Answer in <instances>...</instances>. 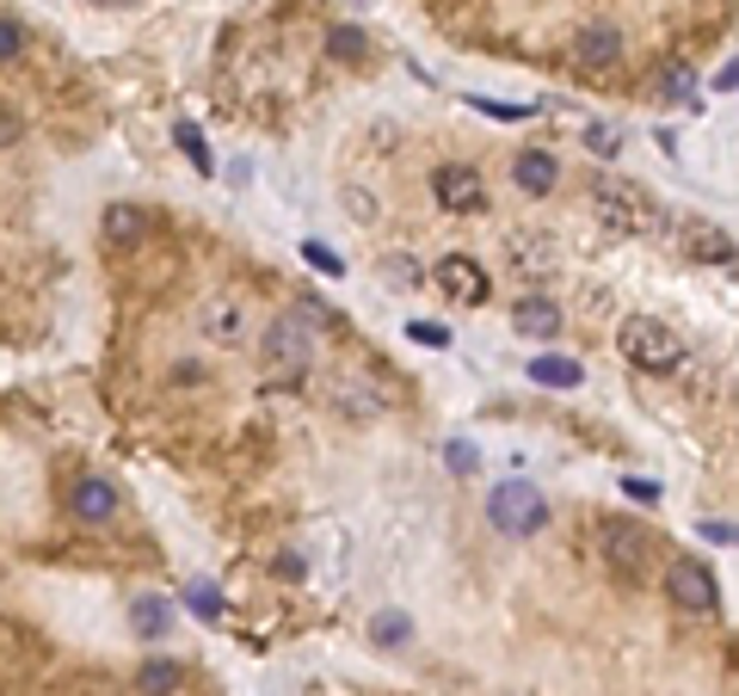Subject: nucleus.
I'll return each mask as SVG.
<instances>
[{
	"instance_id": "obj_20",
	"label": "nucleus",
	"mask_w": 739,
	"mask_h": 696,
	"mask_svg": "<svg viewBox=\"0 0 739 696\" xmlns=\"http://www.w3.org/2000/svg\"><path fill=\"white\" fill-rule=\"evenodd\" d=\"M173 136H179V148H185V155H191V167H198V173H216V161H210V148H204V130H198V123H173Z\"/></svg>"
},
{
	"instance_id": "obj_13",
	"label": "nucleus",
	"mask_w": 739,
	"mask_h": 696,
	"mask_svg": "<svg viewBox=\"0 0 739 696\" xmlns=\"http://www.w3.org/2000/svg\"><path fill=\"white\" fill-rule=\"evenodd\" d=\"M512 327H518L524 339H549V334H561V308L542 302V296H530V302L512 308Z\"/></svg>"
},
{
	"instance_id": "obj_2",
	"label": "nucleus",
	"mask_w": 739,
	"mask_h": 696,
	"mask_svg": "<svg viewBox=\"0 0 739 696\" xmlns=\"http://www.w3.org/2000/svg\"><path fill=\"white\" fill-rule=\"evenodd\" d=\"M487 518H493V530H505V536H536L542 524H549V499L530 481H500L487 494Z\"/></svg>"
},
{
	"instance_id": "obj_33",
	"label": "nucleus",
	"mask_w": 739,
	"mask_h": 696,
	"mask_svg": "<svg viewBox=\"0 0 739 696\" xmlns=\"http://www.w3.org/2000/svg\"><path fill=\"white\" fill-rule=\"evenodd\" d=\"M733 87H739V56L721 68V74H715V93H733Z\"/></svg>"
},
{
	"instance_id": "obj_1",
	"label": "nucleus",
	"mask_w": 739,
	"mask_h": 696,
	"mask_svg": "<svg viewBox=\"0 0 739 696\" xmlns=\"http://www.w3.org/2000/svg\"><path fill=\"white\" fill-rule=\"evenodd\" d=\"M315 351H321V334H315L308 315H277V321L259 334L265 382H272V389H296V382L315 370Z\"/></svg>"
},
{
	"instance_id": "obj_25",
	"label": "nucleus",
	"mask_w": 739,
	"mask_h": 696,
	"mask_svg": "<svg viewBox=\"0 0 739 696\" xmlns=\"http://www.w3.org/2000/svg\"><path fill=\"white\" fill-rule=\"evenodd\" d=\"M444 450H450V469H456V475H475L481 456H475V444H469V438H450Z\"/></svg>"
},
{
	"instance_id": "obj_15",
	"label": "nucleus",
	"mask_w": 739,
	"mask_h": 696,
	"mask_svg": "<svg viewBox=\"0 0 739 696\" xmlns=\"http://www.w3.org/2000/svg\"><path fill=\"white\" fill-rule=\"evenodd\" d=\"M580 364L573 358H554V351H542V358H530V382H542V389H580Z\"/></svg>"
},
{
	"instance_id": "obj_24",
	"label": "nucleus",
	"mask_w": 739,
	"mask_h": 696,
	"mask_svg": "<svg viewBox=\"0 0 739 696\" xmlns=\"http://www.w3.org/2000/svg\"><path fill=\"white\" fill-rule=\"evenodd\" d=\"M339 407H345V414H376V407H383V401H376V389H357V382H339Z\"/></svg>"
},
{
	"instance_id": "obj_7",
	"label": "nucleus",
	"mask_w": 739,
	"mask_h": 696,
	"mask_svg": "<svg viewBox=\"0 0 739 696\" xmlns=\"http://www.w3.org/2000/svg\"><path fill=\"white\" fill-rule=\"evenodd\" d=\"M432 191H437V203H444V210H456V216L487 203V186H481V173H475V167H462V161L437 167V173H432Z\"/></svg>"
},
{
	"instance_id": "obj_8",
	"label": "nucleus",
	"mask_w": 739,
	"mask_h": 696,
	"mask_svg": "<svg viewBox=\"0 0 739 696\" xmlns=\"http://www.w3.org/2000/svg\"><path fill=\"white\" fill-rule=\"evenodd\" d=\"M437 290H444L450 302H487V271L469 253H444L437 259Z\"/></svg>"
},
{
	"instance_id": "obj_29",
	"label": "nucleus",
	"mask_w": 739,
	"mask_h": 696,
	"mask_svg": "<svg viewBox=\"0 0 739 696\" xmlns=\"http://www.w3.org/2000/svg\"><path fill=\"white\" fill-rule=\"evenodd\" d=\"M303 259H308V266H315V271H327V278H339V271H345V266H339V259H333V253H327V247H321V241H308V247H303Z\"/></svg>"
},
{
	"instance_id": "obj_10",
	"label": "nucleus",
	"mask_w": 739,
	"mask_h": 696,
	"mask_svg": "<svg viewBox=\"0 0 739 696\" xmlns=\"http://www.w3.org/2000/svg\"><path fill=\"white\" fill-rule=\"evenodd\" d=\"M554 179H561V167H554L549 148H524L512 161V186L530 191V198H542V191H554Z\"/></svg>"
},
{
	"instance_id": "obj_30",
	"label": "nucleus",
	"mask_w": 739,
	"mask_h": 696,
	"mask_svg": "<svg viewBox=\"0 0 739 696\" xmlns=\"http://www.w3.org/2000/svg\"><path fill=\"white\" fill-rule=\"evenodd\" d=\"M622 494H629V499H641V506H653V499H660V487H653V481H641V475H634V481H622Z\"/></svg>"
},
{
	"instance_id": "obj_12",
	"label": "nucleus",
	"mask_w": 739,
	"mask_h": 696,
	"mask_svg": "<svg viewBox=\"0 0 739 696\" xmlns=\"http://www.w3.org/2000/svg\"><path fill=\"white\" fill-rule=\"evenodd\" d=\"M573 56H580L585 68H610V62H622V31H617V26H585V31H580V43H573Z\"/></svg>"
},
{
	"instance_id": "obj_26",
	"label": "nucleus",
	"mask_w": 739,
	"mask_h": 696,
	"mask_svg": "<svg viewBox=\"0 0 739 696\" xmlns=\"http://www.w3.org/2000/svg\"><path fill=\"white\" fill-rule=\"evenodd\" d=\"M407 339H420V346H450V327L444 321H407Z\"/></svg>"
},
{
	"instance_id": "obj_23",
	"label": "nucleus",
	"mask_w": 739,
	"mask_h": 696,
	"mask_svg": "<svg viewBox=\"0 0 739 696\" xmlns=\"http://www.w3.org/2000/svg\"><path fill=\"white\" fill-rule=\"evenodd\" d=\"M185 604H191V616H204V623H216V616H223L216 586H191V591H185Z\"/></svg>"
},
{
	"instance_id": "obj_3",
	"label": "nucleus",
	"mask_w": 739,
	"mask_h": 696,
	"mask_svg": "<svg viewBox=\"0 0 739 696\" xmlns=\"http://www.w3.org/2000/svg\"><path fill=\"white\" fill-rule=\"evenodd\" d=\"M622 358H629L634 370L666 376V370H678V358H684V351H678V339L666 334L653 315H629V321H622Z\"/></svg>"
},
{
	"instance_id": "obj_5",
	"label": "nucleus",
	"mask_w": 739,
	"mask_h": 696,
	"mask_svg": "<svg viewBox=\"0 0 739 696\" xmlns=\"http://www.w3.org/2000/svg\"><path fill=\"white\" fill-rule=\"evenodd\" d=\"M598 549H604V561L617 567L622 579H641L653 536H647L641 524H629V518H604V524H598Z\"/></svg>"
},
{
	"instance_id": "obj_4",
	"label": "nucleus",
	"mask_w": 739,
	"mask_h": 696,
	"mask_svg": "<svg viewBox=\"0 0 739 696\" xmlns=\"http://www.w3.org/2000/svg\"><path fill=\"white\" fill-rule=\"evenodd\" d=\"M592 198H598V210H604V222H617V228H634V235L666 228V216L653 210V198H647L641 186H629V179H592Z\"/></svg>"
},
{
	"instance_id": "obj_16",
	"label": "nucleus",
	"mask_w": 739,
	"mask_h": 696,
	"mask_svg": "<svg viewBox=\"0 0 739 696\" xmlns=\"http://www.w3.org/2000/svg\"><path fill=\"white\" fill-rule=\"evenodd\" d=\"M185 684V672L173 666V659H148L142 672H136V696H173Z\"/></svg>"
},
{
	"instance_id": "obj_18",
	"label": "nucleus",
	"mask_w": 739,
	"mask_h": 696,
	"mask_svg": "<svg viewBox=\"0 0 739 696\" xmlns=\"http://www.w3.org/2000/svg\"><path fill=\"white\" fill-rule=\"evenodd\" d=\"M235 334H240V302H228V296H223V302L204 308V339H223V346H228Z\"/></svg>"
},
{
	"instance_id": "obj_14",
	"label": "nucleus",
	"mask_w": 739,
	"mask_h": 696,
	"mask_svg": "<svg viewBox=\"0 0 739 696\" xmlns=\"http://www.w3.org/2000/svg\"><path fill=\"white\" fill-rule=\"evenodd\" d=\"M142 235H148L142 203H111V210H106V241H111V247H136Z\"/></svg>"
},
{
	"instance_id": "obj_17",
	"label": "nucleus",
	"mask_w": 739,
	"mask_h": 696,
	"mask_svg": "<svg viewBox=\"0 0 739 696\" xmlns=\"http://www.w3.org/2000/svg\"><path fill=\"white\" fill-rule=\"evenodd\" d=\"M130 623H136V635H142V642H160V635H167V623H173V610L160 598H136L130 604Z\"/></svg>"
},
{
	"instance_id": "obj_22",
	"label": "nucleus",
	"mask_w": 739,
	"mask_h": 696,
	"mask_svg": "<svg viewBox=\"0 0 739 696\" xmlns=\"http://www.w3.org/2000/svg\"><path fill=\"white\" fill-rule=\"evenodd\" d=\"M19 56H26V26L0 19V62H19Z\"/></svg>"
},
{
	"instance_id": "obj_6",
	"label": "nucleus",
	"mask_w": 739,
	"mask_h": 696,
	"mask_svg": "<svg viewBox=\"0 0 739 696\" xmlns=\"http://www.w3.org/2000/svg\"><path fill=\"white\" fill-rule=\"evenodd\" d=\"M666 598L684 604V610H715V604H721V586H715V574L697 561V555H678V561H666Z\"/></svg>"
},
{
	"instance_id": "obj_32",
	"label": "nucleus",
	"mask_w": 739,
	"mask_h": 696,
	"mask_svg": "<svg viewBox=\"0 0 739 696\" xmlns=\"http://www.w3.org/2000/svg\"><path fill=\"white\" fill-rule=\"evenodd\" d=\"M702 536H709V543H739V524H715V518H702Z\"/></svg>"
},
{
	"instance_id": "obj_19",
	"label": "nucleus",
	"mask_w": 739,
	"mask_h": 696,
	"mask_svg": "<svg viewBox=\"0 0 739 696\" xmlns=\"http://www.w3.org/2000/svg\"><path fill=\"white\" fill-rule=\"evenodd\" d=\"M413 635V623L401 610H383V616H370V642H383V647H401Z\"/></svg>"
},
{
	"instance_id": "obj_28",
	"label": "nucleus",
	"mask_w": 739,
	"mask_h": 696,
	"mask_svg": "<svg viewBox=\"0 0 739 696\" xmlns=\"http://www.w3.org/2000/svg\"><path fill=\"white\" fill-rule=\"evenodd\" d=\"M469 106L487 111V118H505V123H512V118H530V111H536V106H500V99H469Z\"/></svg>"
},
{
	"instance_id": "obj_31",
	"label": "nucleus",
	"mask_w": 739,
	"mask_h": 696,
	"mask_svg": "<svg viewBox=\"0 0 739 696\" xmlns=\"http://www.w3.org/2000/svg\"><path fill=\"white\" fill-rule=\"evenodd\" d=\"M660 87H666L672 99H684V93H690V68H672V74H660Z\"/></svg>"
},
{
	"instance_id": "obj_11",
	"label": "nucleus",
	"mask_w": 739,
	"mask_h": 696,
	"mask_svg": "<svg viewBox=\"0 0 739 696\" xmlns=\"http://www.w3.org/2000/svg\"><path fill=\"white\" fill-rule=\"evenodd\" d=\"M678 235H684V253L697 259V266H727V259H733V241H727L715 222H684Z\"/></svg>"
},
{
	"instance_id": "obj_9",
	"label": "nucleus",
	"mask_w": 739,
	"mask_h": 696,
	"mask_svg": "<svg viewBox=\"0 0 739 696\" xmlns=\"http://www.w3.org/2000/svg\"><path fill=\"white\" fill-rule=\"evenodd\" d=\"M68 511H75L80 524H111L118 518V487H111L106 475H80V481L68 487Z\"/></svg>"
},
{
	"instance_id": "obj_21",
	"label": "nucleus",
	"mask_w": 739,
	"mask_h": 696,
	"mask_svg": "<svg viewBox=\"0 0 739 696\" xmlns=\"http://www.w3.org/2000/svg\"><path fill=\"white\" fill-rule=\"evenodd\" d=\"M327 50L339 56V62H357V56L370 50V38H364L357 26H333V31H327Z\"/></svg>"
},
{
	"instance_id": "obj_27",
	"label": "nucleus",
	"mask_w": 739,
	"mask_h": 696,
	"mask_svg": "<svg viewBox=\"0 0 739 696\" xmlns=\"http://www.w3.org/2000/svg\"><path fill=\"white\" fill-rule=\"evenodd\" d=\"M585 142H592L598 155H604V161H617V155H622V136H617V130H604V123H592V130H585Z\"/></svg>"
}]
</instances>
